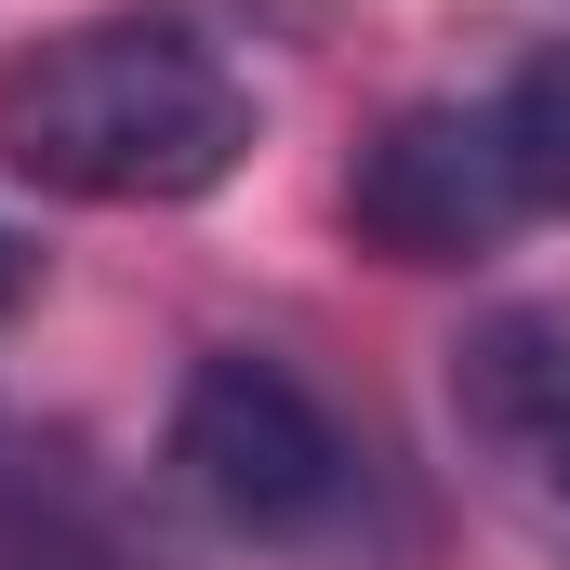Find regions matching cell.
Listing matches in <instances>:
<instances>
[{
	"label": "cell",
	"instance_id": "6da1fadb",
	"mask_svg": "<svg viewBox=\"0 0 570 570\" xmlns=\"http://www.w3.org/2000/svg\"><path fill=\"white\" fill-rule=\"evenodd\" d=\"M253 159V80L186 13H67L0 67V173L67 213H186Z\"/></svg>",
	"mask_w": 570,
	"mask_h": 570
},
{
	"label": "cell",
	"instance_id": "7a4b0ae2",
	"mask_svg": "<svg viewBox=\"0 0 570 570\" xmlns=\"http://www.w3.org/2000/svg\"><path fill=\"white\" fill-rule=\"evenodd\" d=\"M173 478L226 544H266V558H345L358 531H385L372 451L266 345H213L173 385Z\"/></svg>",
	"mask_w": 570,
	"mask_h": 570
},
{
	"label": "cell",
	"instance_id": "3957f363",
	"mask_svg": "<svg viewBox=\"0 0 570 570\" xmlns=\"http://www.w3.org/2000/svg\"><path fill=\"white\" fill-rule=\"evenodd\" d=\"M345 226H358V253H385V266H491L504 239L544 226V199H531V159H518V134H504L491 94H478V107L438 94V107H399L385 134L358 146Z\"/></svg>",
	"mask_w": 570,
	"mask_h": 570
},
{
	"label": "cell",
	"instance_id": "277c9868",
	"mask_svg": "<svg viewBox=\"0 0 570 570\" xmlns=\"http://www.w3.org/2000/svg\"><path fill=\"white\" fill-rule=\"evenodd\" d=\"M451 438L478 491L570 570V318L558 305H491L451 345Z\"/></svg>",
	"mask_w": 570,
	"mask_h": 570
},
{
	"label": "cell",
	"instance_id": "5b68a950",
	"mask_svg": "<svg viewBox=\"0 0 570 570\" xmlns=\"http://www.w3.org/2000/svg\"><path fill=\"white\" fill-rule=\"evenodd\" d=\"M491 107H504V134H518V159H531V199H544V226H570V40L518 53V67L491 80Z\"/></svg>",
	"mask_w": 570,
	"mask_h": 570
},
{
	"label": "cell",
	"instance_id": "8992f818",
	"mask_svg": "<svg viewBox=\"0 0 570 570\" xmlns=\"http://www.w3.org/2000/svg\"><path fill=\"white\" fill-rule=\"evenodd\" d=\"M13 292H27V253H13V239H0V305H13Z\"/></svg>",
	"mask_w": 570,
	"mask_h": 570
}]
</instances>
